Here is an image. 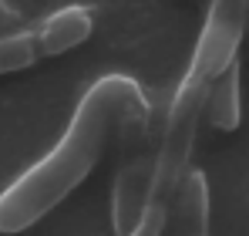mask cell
Here are the masks:
<instances>
[{
  "mask_svg": "<svg viewBox=\"0 0 249 236\" xmlns=\"http://www.w3.org/2000/svg\"><path fill=\"white\" fill-rule=\"evenodd\" d=\"M34 38H37L41 58H57V54H64L91 38V14L84 7H64L44 20Z\"/></svg>",
  "mask_w": 249,
  "mask_h": 236,
  "instance_id": "obj_6",
  "label": "cell"
},
{
  "mask_svg": "<svg viewBox=\"0 0 249 236\" xmlns=\"http://www.w3.org/2000/svg\"><path fill=\"white\" fill-rule=\"evenodd\" d=\"M14 27H20V10H14L10 3H3V0H0V38H3V34H10Z\"/></svg>",
  "mask_w": 249,
  "mask_h": 236,
  "instance_id": "obj_9",
  "label": "cell"
},
{
  "mask_svg": "<svg viewBox=\"0 0 249 236\" xmlns=\"http://www.w3.org/2000/svg\"><path fill=\"white\" fill-rule=\"evenodd\" d=\"M206 91L209 88L182 81L178 91H175V101L168 108V125H165V135H162V145H159V156H155V182H152V202H159L165 209L172 193L182 182V176L189 172L199 121L206 112Z\"/></svg>",
  "mask_w": 249,
  "mask_h": 236,
  "instance_id": "obj_2",
  "label": "cell"
},
{
  "mask_svg": "<svg viewBox=\"0 0 249 236\" xmlns=\"http://www.w3.org/2000/svg\"><path fill=\"white\" fill-rule=\"evenodd\" d=\"M202 115L219 132H236L239 128V118H243V105H239V61H232L219 78L209 84L206 112Z\"/></svg>",
  "mask_w": 249,
  "mask_h": 236,
  "instance_id": "obj_7",
  "label": "cell"
},
{
  "mask_svg": "<svg viewBox=\"0 0 249 236\" xmlns=\"http://www.w3.org/2000/svg\"><path fill=\"white\" fill-rule=\"evenodd\" d=\"M152 182H155V158L138 156L124 162L111 193V233L115 236H128L138 226V219L145 216L152 202Z\"/></svg>",
  "mask_w": 249,
  "mask_h": 236,
  "instance_id": "obj_4",
  "label": "cell"
},
{
  "mask_svg": "<svg viewBox=\"0 0 249 236\" xmlns=\"http://www.w3.org/2000/svg\"><path fill=\"white\" fill-rule=\"evenodd\" d=\"M246 3L243 0H215L209 7L206 27L199 34V44L192 51V64L185 71V84H199L209 88L212 81L219 78L232 61H236V51H239V40L246 34Z\"/></svg>",
  "mask_w": 249,
  "mask_h": 236,
  "instance_id": "obj_3",
  "label": "cell"
},
{
  "mask_svg": "<svg viewBox=\"0 0 249 236\" xmlns=\"http://www.w3.org/2000/svg\"><path fill=\"white\" fill-rule=\"evenodd\" d=\"M148 98L138 81L124 75L94 81L74 108V118L57 149L0 193V233H24L41 223L91 176V169L115 138L142 135L148 128Z\"/></svg>",
  "mask_w": 249,
  "mask_h": 236,
  "instance_id": "obj_1",
  "label": "cell"
},
{
  "mask_svg": "<svg viewBox=\"0 0 249 236\" xmlns=\"http://www.w3.org/2000/svg\"><path fill=\"white\" fill-rule=\"evenodd\" d=\"M37 38L34 34H3L0 38V75L24 71L37 61Z\"/></svg>",
  "mask_w": 249,
  "mask_h": 236,
  "instance_id": "obj_8",
  "label": "cell"
},
{
  "mask_svg": "<svg viewBox=\"0 0 249 236\" xmlns=\"http://www.w3.org/2000/svg\"><path fill=\"white\" fill-rule=\"evenodd\" d=\"M165 236H209V182L202 172H185L165 209Z\"/></svg>",
  "mask_w": 249,
  "mask_h": 236,
  "instance_id": "obj_5",
  "label": "cell"
},
{
  "mask_svg": "<svg viewBox=\"0 0 249 236\" xmlns=\"http://www.w3.org/2000/svg\"><path fill=\"white\" fill-rule=\"evenodd\" d=\"M246 27H249V17H246Z\"/></svg>",
  "mask_w": 249,
  "mask_h": 236,
  "instance_id": "obj_10",
  "label": "cell"
}]
</instances>
